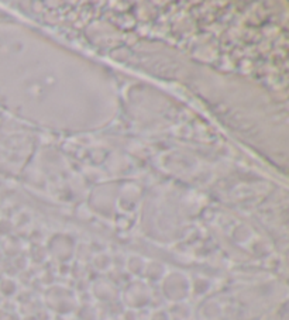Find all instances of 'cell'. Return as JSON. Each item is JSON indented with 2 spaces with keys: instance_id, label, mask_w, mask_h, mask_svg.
<instances>
[{
  "instance_id": "1",
  "label": "cell",
  "mask_w": 289,
  "mask_h": 320,
  "mask_svg": "<svg viewBox=\"0 0 289 320\" xmlns=\"http://www.w3.org/2000/svg\"><path fill=\"white\" fill-rule=\"evenodd\" d=\"M112 78L23 26H0V103L34 124L89 130L116 113Z\"/></svg>"
}]
</instances>
